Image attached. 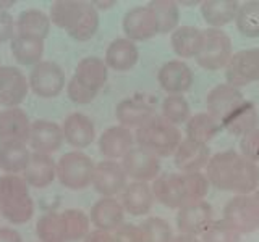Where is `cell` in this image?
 I'll return each mask as SVG.
<instances>
[{
  "instance_id": "6da1fadb",
  "label": "cell",
  "mask_w": 259,
  "mask_h": 242,
  "mask_svg": "<svg viewBox=\"0 0 259 242\" xmlns=\"http://www.w3.org/2000/svg\"><path fill=\"white\" fill-rule=\"evenodd\" d=\"M34 213V202L29 196V186L18 174L0 177V215L15 224H24Z\"/></svg>"
},
{
  "instance_id": "7a4b0ae2",
  "label": "cell",
  "mask_w": 259,
  "mask_h": 242,
  "mask_svg": "<svg viewBox=\"0 0 259 242\" xmlns=\"http://www.w3.org/2000/svg\"><path fill=\"white\" fill-rule=\"evenodd\" d=\"M135 141L138 147L149 150L159 158L170 157L182 142V131L162 116H154L136 129Z\"/></svg>"
},
{
  "instance_id": "3957f363",
  "label": "cell",
  "mask_w": 259,
  "mask_h": 242,
  "mask_svg": "<svg viewBox=\"0 0 259 242\" xmlns=\"http://www.w3.org/2000/svg\"><path fill=\"white\" fill-rule=\"evenodd\" d=\"M94 161L83 152H68L57 161V177L65 188L79 191L93 183Z\"/></svg>"
},
{
  "instance_id": "277c9868",
  "label": "cell",
  "mask_w": 259,
  "mask_h": 242,
  "mask_svg": "<svg viewBox=\"0 0 259 242\" xmlns=\"http://www.w3.org/2000/svg\"><path fill=\"white\" fill-rule=\"evenodd\" d=\"M232 55V39L227 32L217 28L204 29V45H202L201 53L196 56V62L201 68L209 71L222 70L229 65Z\"/></svg>"
},
{
  "instance_id": "5b68a950",
  "label": "cell",
  "mask_w": 259,
  "mask_h": 242,
  "mask_svg": "<svg viewBox=\"0 0 259 242\" xmlns=\"http://www.w3.org/2000/svg\"><path fill=\"white\" fill-rule=\"evenodd\" d=\"M225 79L237 89L259 81V47L233 53L225 67Z\"/></svg>"
},
{
  "instance_id": "8992f818",
  "label": "cell",
  "mask_w": 259,
  "mask_h": 242,
  "mask_svg": "<svg viewBox=\"0 0 259 242\" xmlns=\"http://www.w3.org/2000/svg\"><path fill=\"white\" fill-rule=\"evenodd\" d=\"M240 234L253 232L259 228V212L253 196H235L224 207V218Z\"/></svg>"
},
{
  "instance_id": "52a82bcc",
  "label": "cell",
  "mask_w": 259,
  "mask_h": 242,
  "mask_svg": "<svg viewBox=\"0 0 259 242\" xmlns=\"http://www.w3.org/2000/svg\"><path fill=\"white\" fill-rule=\"evenodd\" d=\"M65 86V71L54 62H39L29 75L31 91L39 97H57Z\"/></svg>"
},
{
  "instance_id": "ba28073f",
  "label": "cell",
  "mask_w": 259,
  "mask_h": 242,
  "mask_svg": "<svg viewBox=\"0 0 259 242\" xmlns=\"http://www.w3.org/2000/svg\"><path fill=\"white\" fill-rule=\"evenodd\" d=\"M212 221H214L212 207L206 200L190 202V204L178 208L177 228L180 231V234L198 236V234L204 232Z\"/></svg>"
},
{
  "instance_id": "9c48e42d",
  "label": "cell",
  "mask_w": 259,
  "mask_h": 242,
  "mask_svg": "<svg viewBox=\"0 0 259 242\" xmlns=\"http://www.w3.org/2000/svg\"><path fill=\"white\" fill-rule=\"evenodd\" d=\"M121 166L133 181L148 183L160 174V158L143 147H133L121 158Z\"/></svg>"
},
{
  "instance_id": "30bf717a",
  "label": "cell",
  "mask_w": 259,
  "mask_h": 242,
  "mask_svg": "<svg viewBox=\"0 0 259 242\" xmlns=\"http://www.w3.org/2000/svg\"><path fill=\"white\" fill-rule=\"evenodd\" d=\"M126 179L128 176L121 163L115 160H104L96 165L91 184L94 186L96 192H99L101 196L113 197L125 191L128 184Z\"/></svg>"
},
{
  "instance_id": "8fae6325",
  "label": "cell",
  "mask_w": 259,
  "mask_h": 242,
  "mask_svg": "<svg viewBox=\"0 0 259 242\" xmlns=\"http://www.w3.org/2000/svg\"><path fill=\"white\" fill-rule=\"evenodd\" d=\"M123 31L130 40H148L159 32L156 15L149 5L133 7L123 16Z\"/></svg>"
},
{
  "instance_id": "7c38bea8",
  "label": "cell",
  "mask_w": 259,
  "mask_h": 242,
  "mask_svg": "<svg viewBox=\"0 0 259 242\" xmlns=\"http://www.w3.org/2000/svg\"><path fill=\"white\" fill-rule=\"evenodd\" d=\"M154 199L168 208H180L188 204L182 173H160L152 183Z\"/></svg>"
},
{
  "instance_id": "4fadbf2b",
  "label": "cell",
  "mask_w": 259,
  "mask_h": 242,
  "mask_svg": "<svg viewBox=\"0 0 259 242\" xmlns=\"http://www.w3.org/2000/svg\"><path fill=\"white\" fill-rule=\"evenodd\" d=\"M157 81L160 87L168 92V95L183 94L190 91V87L193 86L194 75L193 70L185 62L170 60L160 67L157 73Z\"/></svg>"
},
{
  "instance_id": "5bb4252c",
  "label": "cell",
  "mask_w": 259,
  "mask_h": 242,
  "mask_svg": "<svg viewBox=\"0 0 259 242\" xmlns=\"http://www.w3.org/2000/svg\"><path fill=\"white\" fill-rule=\"evenodd\" d=\"M246 99L240 92V89L230 84H217L212 91L207 94V113L215 121H222L230 115V113L245 102Z\"/></svg>"
},
{
  "instance_id": "9a60e30c",
  "label": "cell",
  "mask_w": 259,
  "mask_h": 242,
  "mask_svg": "<svg viewBox=\"0 0 259 242\" xmlns=\"http://www.w3.org/2000/svg\"><path fill=\"white\" fill-rule=\"evenodd\" d=\"M210 158V150L206 144L191 141L188 137L182 139L178 149L174 153V163L178 171L194 173L207 166Z\"/></svg>"
},
{
  "instance_id": "2e32d148",
  "label": "cell",
  "mask_w": 259,
  "mask_h": 242,
  "mask_svg": "<svg viewBox=\"0 0 259 242\" xmlns=\"http://www.w3.org/2000/svg\"><path fill=\"white\" fill-rule=\"evenodd\" d=\"M31 123L26 111L20 107L7 108L0 113V144L29 141Z\"/></svg>"
},
{
  "instance_id": "e0dca14e",
  "label": "cell",
  "mask_w": 259,
  "mask_h": 242,
  "mask_svg": "<svg viewBox=\"0 0 259 242\" xmlns=\"http://www.w3.org/2000/svg\"><path fill=\"white\" fill-rule=\"evenodd\" d=\"M63 129L54 121L47 119H36L31 123V134H29V145L34 152L47 153L59 150L63 142Z\"/></svg>"
},
{
  "instance_id": "ac0fdd59",
  "label": "cell",
  "mask_w": 259,
  "mask_h": 242,
  "mask_svg": "<svg viewBox=\"0 0 259 242\" xmlns=\"http://www.w3.org/2000/svg\"><path fill=\"white\" fill-rule=\"evenodd\" d=\"M238 158V153L233 150L219 152L214 157L209 158L206 166V177L209 184H212L219 191H232V179L235 161Z\"/></svg>"
},
{
  "instance_id": "d6986e66",
  "label": "cell",
  "mask_w": 259,
  "mask_h": 242,
  "mask_svg": "<svg viewBox=\"0 0 259 242\" xmlns=\"http://www.w3.org/2000/svg\"><path fill=\"white\" fill-rule=\"evenodd\" d=\"M57 176V163L47 153L32 152L29 155L28 165L23 171V179L31 188H47Z\"/></svg>"
},
{
  "instance_id": "ffe728a7",
  "label": "cell",
  "mask_w": 259,
  "mask_h": 242,
  "mask_svg": "<svg viewBox=\"0 0 259 242\" xmlns=\"http://www.w3.org/2000/svg\"><path fill=\"white\" fill-rule=\"evenodd\" d=\"M125 210L115 197H102L91 208L89 220L101 231L112 232L123 224Z\"/></svg>"
},
{
  "instance_id": "44dd1931",
  "label": "cell",
  "mask_w": 259,
  "mask_h": 242,
  "mask_svg": "<svg viewBox=\"0 0 259 242\" xmlns=\"http://www.w3.org/2000/svg\"><path fill=\"white\" fill-rule=\"evenodd\" d=\"M133 133L125 126H112L99 137V150L109 160L123 158L133 149Z\"/></svg>"
},
{
  "instance_id": "7402d4cb",
  "label": "cell",
  "mask_w": 259,
  "mask_h": 242,
  "mask_svg": "<svg viewBox=\"0 0 259 242\" xmlns=\"http://www.w3.org/2000/svg\"><path fill=\"white\" fill-rule=\"evenodd\" d=\"M63 137L70 145L76 149H86L96 137V128L93 119L84 113H71L65 118Z\"/></svg>"
},
{
  "instance_id": "603a6c76",
  "label": "cell",
  "mask_w": 259,
  "mask_h": 242,
  "mask_svg": "<svg viewBox=\"0 0 259 242\" xmlns=\"http://www.w3.org/2000/svg\"><path fill=\"white\" fill-rule=\"evenodd\" d=\"M121 207L125 212L133 216L148 215L154 204V194L152 188L148 183L133 181L126 184L125 191L121 192Z\"/></svg>"
},
{
  "instance_id": "cb8c5ba5",
  "label": "cell",
  "mask_w": 259,
  "mask_h": 242,
  "mask_svg": "<svg viewBox=\"0 0 259 242\" xmlns=\"http://www.w3.org/2000/svg\"><path fill=\"white\" fill-rule=\"evenodd\" d=\"M140 60V50L133 40L118 37L112 40L105 50V65L115 71H130Z\"/></svg>"
},
{
  "instance_id": "d4e9b609",
  "label": "cell",
  "mask_w": 259,
  "mask_h": 242,
  "mask_svg": "<svg viewBox=\"0 0 259 242\" xmlns=\"http://www.w3.org/2000/svg\"><path fill=\"white\" fill-rule=\"evenodd\" d=\"M115 116L120 126L138 129L156 116V110H154L152 105L146 103L141 99H125L117 105Z\"/></svg>"
},
{
  "instance_id": "484cf974",
  "label": "cell",
  "mask_w": 259,
  "mask_h": 242,
  "mask_svg": "<svg viewBox=\"0 0 259 242\" xmlns=\"http://www.w3.org/2000/svg\"><path fill=\"white\" fill-rule=\"evenodd\" d=\"M170 44L182 58H196L204 45V31L194 26H178L170 36Z\"/></svg>"
},
{
  "instance_id": "4316f807",
  "label": "cell",
  "mask_w": 259,
  "mask_h": 242,
  "mask_svg": "<svg viewBox=\"0 0 259 242\" xmlns=\"http://www.w3.org/2000/svg\"><path fill=\"white\" fill-rule=\"evenodd\" d=\"M29 91V83L26 76L15 67H5V81L0 89V103L4 107L13 108L24 100Z\"/></svg>"
},
{
  "instance_id": "83f0119b",
  "label": "cell",
  "mask_w": 259,
  "mask_h": 242,
  "mask_svg": "<svg viewBox=\"0 0 259 242\" xmlns=\"http://www.w3.org/2000/svg\"><path fill=\"white\" fill-rule=\"evenodd\" d=\"M259 189V166L254 161L238 155L235 161L232 191L237 196H251Z\"/></svg>"
},
{
  "instance_id": "f1b7e54d",
  "label": "cell",
  "mask_w": 259,
  "mask_h": 242,
  "mask_svg": "<svg viewBox=\"0 0 259 242\" xmlns=\"http://www.w3.org/2000/svg\"><path fill=\"white\" fill-rule=\"evenodd\" d=\"M259 113L253 103L245 100L222 121V126L233 136H245L257 128Z\"/></svg>"
},
{
  "instance_id": "f546056e",
  "label": "cell",
  "mask_w": 259,
  "mask_h": 242,
  "mask_svg": "<svg viewBox=\"0 0 259 242\" xmlns=\"http://www.w3.org/2000/svg\"><path fill=\"white\" fill-rule=\"evenodd\" d=\"M107 75V65L99 56H86L79 60L75 71V78L96 92H99L105 84Z\"/></svg>"
},
{
  "instance_id": "4dcf8cb0",
  "label": "cell",
  "mask_w": 259,
  "mask_h": 242,
  "mask_svg": "<svg viewBox=\"0 0 259 242\" xmlns=\"http://www.w3.org/2000/svg\"><path fill=\"white\" fill-rule=\"evenodd\" d=\"M49 29H51V18L37 8L23 10L16 20V34L21 36L46 39Z\"/></svg>"
},
{
  "instance_id": "1f68e13d",
  "label": "cell",
  "mask_w": 259,
  "mask_h": 242,
  "mask_svg": "<svg viewBox=\"0 0 259 242\" xmlns=\"http://www.w3.org/2000/svg\"><path fill=\"white\" fill-rule=\"evenodd\" d=\"M29 149L23 142H2L0 144V168L7 174L23 173L29 160Z\"/></svg>"
},
{
  "instance_id": "d6a6232c",
  "label": "cell",
  "mask_w": 259,
  "mask_h": 242,
  "mask_svg": "<svg viewBox=\"0 0 259 242\" xmlns=\"http://www.w3.org/2000/svg\"><path fill=\"white\" fill-rule=\"evenodd\" d=\"M238 4L232 0H207L201 5V15L210 28H222L235 20Z\"/></svg>"
},
{
  "instance_id": "836d02e7",
  "label": "cell",
  "mask_w": 259,
  "mask_h": 242,
  "mask_svg": "<svg viewBox=\"0 0 259 242\" xmlns=\"http://www.w3.org/2000/svg\"><path fill=\"white\" fill-rule=\"evenodd\" d=\"M12 53L21 65H37L44 55V39L15 34L12 39Z\"/></svg>"
},
{
  "instance_id": "e575fe53",
  "label": "cell",
  "mask_w": 259,
  "mask_h": 242,
  "mask_svg": "<svg viewBox=\"0 0 259 242\" xmlns=\"http://www.w3.org/2000/svg\"><path fill=\"white\" fill-rule=\"evenodd\" d=\"M185 133L186 137L191 141L207 144L221 133V126L217 125V121L209 113H196V115L190 116V119L186 121Z\"/></svg>"
},
{
  "instance_id": "d590c367",
  "label": "cell",
  "mask_w": 259,
  "mask_h": 242,
  "mask_svg": "<svg viewBox=\"0 0 259 242\" xmlns=\"http://www.w3.org/2000/svg\"><path fill=\"white\" fill-rule=\"evenodd\" d=\"M97 29H99V12H97L96 5L83 2V10H81L76 23L67 32L73 39L83 42V40L91 39L97 32Z\"/></svg>"
},
{
  "instance_id": "8d00e7d4",
  "label": "cell",
  "mask_w": 259,
  "mask_h": 242,
  "mask_svg": "<svg viewBox=\"0 0 259 242\" xmlns=\"http://www.w3.org/2000/svg\"><path fill=\"white\" fill-rule=\"evenodd\" d=\"M36 234L40 242H68L62 213H46L37 220Z\"/></svg>"
},
{
  "instance_id": "74e56055",
  "label": "cell",
  "mask_w": 259,
  "mask_h": 242,
  "mask_svg": "<svg viewBox=\"0 0 259 242\" xmlns=\"http://www.w3.org/2000/svg\"><path fill=\"white\" fill-rule=\"evenodd\" d=\"M162 118L174 126L186 123L190 119V103L182 94L167 95L162 102Z\"/></svg>"
},
{
  "instance_id": "f35d334b",
  "label": "cell",
  "mask_w": 259,
  "mask_h": 242,
  "mask_svg": "<svg viewBox=\"0 0 259 242\" xmlns=\"http://www.w3.org/2000/svg\"><path fill=\"white\" fill-rule=\"evenodd\" d=\"M235 23L243 36L259 37V2H246L238 7Z\"/></svg>"
},
{
  "instance_id": "ab89813d",
  "label": "cell",
  "mask_w": 259,
  "mask_h": 242,
  "mask_svg": "<svg viewBox=\"0 0 259 242\" xmlns=\"http://www.w3.org/2000/svg\"><path fill=\"white\" fill-rule=\"evenodd\" d=\"M151 10L156 15L157 26L160 34L174 32L180 23V10L174 2H152L149 4Z\"/></svg>"
},
{
  "instance_id": "60d3db41",
  "label": "cell",
  "mask_w": 259,
  "mask_h": 242,
  "mask_svg": "<svg viewBox=\"0 0 259 242\" xmlns=\"http://www.w3.org/2000/svg\"><path fill=\"white\" fill-rule=\"evenodd\" d=\"M62 218L65 223V231H67L68 242L81 240L89 234V223H91V220L81 210L78 208L65 210L62 213Z\"/></svg>"
},
{
  "instance_id": "b9f144b4",
  "label": "cell",
  "mask_w": 259,
  "mask_h": 242,
  "mask_svg": "<svg viewBox=\"0 0 259 242\" xmlns=\"http://www.w3.org/2000/svg\"><path fill=\"white\" fill-rule=\"evenodd\" d=\"M83 10V2H55L51 7V21L63 29H71Z\"/></svg>"
},
{
  "instance_id": "7bdbcfd3",
  "label": "cell",
  "mask_w": 259,
  "mask_h": 242,
  "mask_svg": "<svg viewBox=\"0 0 259 242\" xmlns=\"http://www.w3.org/2000/svg\"><path fill=\"white\" fill-rule=\"evenodd\" d=\"M143 242H172L174 232L170 224L159 216H151L140 224Z\"/></svg>"
},
{
  "instance_id": "ee69618b",
  "label": "cell",
  "mask_w": 259,
  "mask_h": 242,
  "mask_svg": "<svg viewBox=\"0 0 259 242\" xmlns=\"http://www.w3.org/2000/svg\"><path fill=\"white\" fill-rule=\"evenodd\" d=\"M240 239L241 234L225 220L212 221L202 232V242H240Z\"/></svg>"
},
{
  "instance_id": "f6af8a7d",
  "label": "cell",
  "mask_w": 259,
  "mask_h": 242,
  "mask_svg": "<svg viewBox=\"0 0 259 242\" xmlns=\"http://www.w3.org/2000/svg\"><path fill=\"white\" fill-rule=\"evenodd\" d=\"M182 176H183L188 204L190 202L204 200V197L209 192V186H210L206 174H202L199 171H194V173H182Z\"/></svg>"
},
{
  "instance_id": "bcb514c9",
  "label": "cell",
  "mask_w": 259,
  "mask_h": 242,
  "mask_svg": "<svg viewBox=\"0 0 259 242\" xmlns=\"http://www.w3.org/2000/svg\"><path fill=\"white\" fill-rule=\"evenodd\" d=\"M240 149H241V157L257 163L259 161V128L246 133L245 136H241Z\"/></svg>"
},
{
  "instance_id": "7dc6e473",
  "label": "cell",
  "mask_w": 259,
  "mask_h": 242,
  "mask_svg": "<svg viewBox=\"0 0 259 242\" xmlns=\"http://www.w3.org/2000/svg\"><path fill=\"white\" fill-rule=\"evenodd\" d=\"M97 92L93 91V89L86 87L81 81H78L75 76H73L68 81V97L75 102V103H89L96 99Z\"/></svg>"
},
{
  "instance_id": "c3c4849f",
  "label": "cell",
  "mask_w": 259,
  "mask_h": 242,
  "mask_svg": "<svg viewBox=\"0 0 259 242\" xmlns=\"http://www.w3.org/2000/svg\"><path fill=\"white\" fill-rule=\"evenodd\" d=\"M113 242H143V234L140 226L132 223H123L118 229L113 231Z\"/></svg>"
},
{
  "instance_id": "681fc988",
  "label": "cell",
  "mask_w": 259,
  "mask_h": 242,
  "mask_svg": "<svg viewBox=\"0 0 259 242\" xmlns=\"http://www.w3.org/2000/svg\"><path fill=\"white\" fill-rule=\"evenodd\" d=\"M15 36V20L4 8H0V42L12 40Z\"/></svg>"
},
{
  "instance_id": "f907efd6",
  "label": "cell",
  "mask_w": 259,
  "mask_h": 242,
  "mask_svg": "<svg viewBox=\"0 0 259 242\" xmlns=\"http://www.w3.org/2000/svg\"><path fill=\"white\" fill-rule=\"evenodd\" d=\"M84 242H113V236L107 231L96 229L88 234L84 237Z\"/></svg>"
},
{
  "instance_id": "816d5d0a",
  "label": "cell",
  "mask_w": 259,
  "mask_h": 242,
  "mask_svg": "<svg viewBox=\"0 0 259 242\" xmlns=\"http://www.w3.org/2000/svg\"><path fill=\"white\" fill-rule=\"evenodd\" d=\"M0 242H23L21 236L15 229L0 228Z\"/></svg>"
},
{
  "instance_id": "f5cc1de1",
  "label": "cell",
  "mask_w": 259,
  "mask_h": 242,
  "mask_svg": "<svg viewBox=\"0 0 259 242\" xmlns=\"http://www.w3.org/2000/svg\"><path fill=\"white\" fill-rule=\"evenodd\" d=\"M172 242H199L196 236H190V234H180V236H175Z\"/></svg>"
},
{
  "instance_id": "db71d44e",
  "label": "cell",
  "mask_w": 259,
  "mask_h": 242,
  "mask_svg": "<svg viewBox=\"0 0 259 242\" xmlns=\"http://www.w3.org/2000/svg\"><path fill=\"white\" fill-rule=\"evenodd\" d=\"M4 81H5V67L0 65V89L4 86Z\"/></svg>"
},
{
  "instance_id": "11a10c76",
  "label": "cell",
  "mask_w": 259,
  "mask_h": 242,
  "mask_svg": "<svg viewBox=\"0 0 259 242\" xmlns=\"http://www.w3.org/2000/svg\"><path fill=\"white\" fill-rule=\"evenodd\" d=\"M253 199H254V204H256V208H257V212H259V189L254 192V196H253Z\"/></svg>"
},
{
  "instance_id": "9f6ffc18",
  "label": "cell",
  "mask_w": 259,
  "mask_h": 242,
  "mask_svg": "<svg viewBox=\"0 0 259 242\" xmlns=\"http://www.w3.org/2000/svg\"><path fill=\"white\" fill-rule=\"evenodd\" d=\"M0 113H2V111H0Z\"/></svg>"
}]
</instances>
